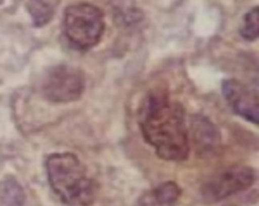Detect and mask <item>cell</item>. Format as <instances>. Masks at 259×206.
<instances>
[{"label": "cell", "instance_id": "obj_1", "mask_svg": "<svg viewBox=\"0 0 259 206\" xmlns=\"http://www.w3.org/2000/svg\"><path fill=\"white\" fill-rule=\"evenodd\" d=\"M145 140L166 161H184L189 152L183 107L167 91L158 89L144 100L139 115Z\"/></svg>", "mask_w": 259, "mask_h": 206}, {"label": "cell", "instance_id": "obj_2", "mask_svg": "<svg viewBox=\"0 0 259 206\" xmlns=\"http://www.w3.org/2000/svg\"><path fill=\"white\" fill-rule=\"evenodd\" d=\"M46 167L50 185L64 203L71 206H88L93 202L94 183L87 177L84 166L75 154H51Z\"/></svg>", "mask_w": 259, "mask_h": 206}, {"label": "cell", "instance_id": "obj_3", "mask_svg": "<svg viewBox=\"0 0 259 206\" xmlns=\"http://www.w3.org/2000/svg\"><path fill=\"white\" fill-rule=\"evenodd\" d=\"M104 27L103 13L94 5L75 4L65 11V33L77 48L88 49L96 45L103 34Z\"/></svg>", "mask_w": 259, "mask_h": 206}, {"label": "cell", "instance_id": "obj_4", "mask_svg": "<svg viewBox=\"0 0 259 206\" xmlns=\"http://www.w3.org/2000/svg\"><path fill=\"white\" fill-rule=\"evenodd\" d=\"M39 87L42 95L53 102H71L82 95L85 78L77 68L65 65L56 66L44 74Z\"/></svg>", "mask_w": 259, "mask_h": 206}, {"label": "cell", "instance_id": "obj_5", "mask_svg": "<svg viewBox=\"0 0 259 206\" xmlns=\"http://www.w3.org/2000/svg\"><path fill=\"white\" fill-rule=\"evenodd\" d=\"M255 181V172L247 166H234L223 170L201 186L200 194L205 202L213 203L249 188Z\"/></svg>", "mask_w": 259, "mask_h": 206}, {"label": "cell", "instance_id": "obj_6", "mask_svg": "<svg viewBox=\"0 0 259 206\" xmlns=\"http://www.w3.org/2000/svg\"><path fill=\"white\" fill-rule=\"evenodd\" d=\"M223 94L232 109L246 120L258 123V95L238 80L224 81Z\"/></svg>", "mask_w": 259, "mask_h": 206}, {"label": "cell", "instance_id": "obj_7", "mask_svg": "<svg viewBox=\"0 0 259 206\" xmlns=\"http://www.w3.org/2000/svg\"><path fill=\"white\" fill-rule=\"evenodd\" d=\"M58 0H29L28 10L36 26L48 23L55 11Z\"/></svg>", "mask_w": 259, "mask_h": 206}, {"label": "cell", "instance_id": "obj_8", "mask_svg": "<svg viewBox=\"0 0 259 206\" xmlns=\"http://www.w3.org/2000/svg\"><path fill=\"white\" fill-rule=\"evenodd\" d=\"M0 202L4 206H23L24 193L14 180H6L0 186Z\"/></svg>", "mask_w": 259, "mask_h": 206}, {"label": "cell", "instance_id": "obj_9", "mask_svg": "<svg viewBox=\"0 0 259 206\" xmlns=\"http://www.w3.org/2000/svg\"><path fill=\"white\" fill-rule=\"evenodd\" d=\"M163 206H172L180 197L181 189L174 182H166L153 190Z\"/></svg>", "mask_w": 259, "mask_h": 206}, {"label": "cell", "instance_id": "obj_10", "mask_svg": "<svg viewBox=\"0 0 259 206\" xmlns=\"http://www.w3.org/2000/svg\"><path fill=\"white\" fill-rule=\"evenodd\" d=\"M240 32L248 40H254L258 36V8L254 7L245 16Z\"/></svg>", "mask_w": 259, "mask_h": 206}, {"label": "cell", "instance_id": "obj_11", "mask_svg": "<svg viewBox=\"0 0 259 206\" xmlns=\"http://www.w3.org/2000/svg\"><path fill=\"white\" fill-rule=\"evenodd\" d=\"M136 206H163L161 202L158 200L153 190L147 194H145L137 203Z\"/></svg>", "mask_w": 259, "mask_h": 206}, {"label": "cell", "instance_id": "obj_12", "mask_svg": "<svg viewBox=\"0 0 259 206\" xmlns=\"http://www.w3.org/2000/svg\"><path fill=\"white\" fill-rule=\"evenodd\" d=\"M1 1H2V0H0V3H1Z\"/></svg>", "mask_w": 259, "mask_h": 206}]
</instances>
